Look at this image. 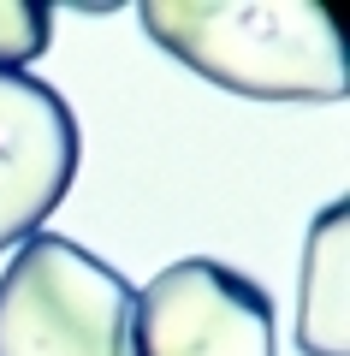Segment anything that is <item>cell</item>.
<instances>
[{"mask_svg":"<svg viewBox=\"0 0 350 356\" xmlns=\"http://www.w3.org/2000/svg\"><path fill=\"white\" fill-rule=\"evenodd\" d=\"M143 30L196 77L250 102H338L344 30L321 0H143Z\"/></svg>","mask_w":350,"mask_h":356,"instance_id":"1","label":"cell"},{"mask_svg":"<svg viewBox=\"0 0 350 356\" xmlns=\"http://www.w3.org/2000/svg\"><path fill=\"white\" fill-rule=\"evenodd\" d=\"M0 356H137V291L83 243L36 232L0 273Z\"/></svg>","mask_w":350,"mask_h":356,"instance_id":"2","label":"cell"},{"mask_svg":"<svg viewBox=\"0 0 350 356\" xmlns=\"http://www.w3.org/2000/svg\"><path fill=\"white\" fill-rule=\"evenodd\" d=\"M137 356H273V303L250 273L184 255L137 291Z\"/></svg>","mask_w":350,"mask_h":356,"instance_id":"3","label":"cell"},{"mask_svg":"<svg viewBox=\"0 0 350 356\" xmlns=\"http://www.w3.org/2000/svg\"><path fill=\"white\" fill-rule=\"evenodd\" d=\"M77 119L60 89L0 72V250L36 238L77 178Z\"/></svg>","mask_w":350,"mask_h":356,"instance_id":"4","label":"cell"},{"mask_svg":"<svg viewBox=\"0 0 350 356\" xmlns=\"http://www.w3.org/2000/svg\"><path fill=\"white\" fill-rule=\"evenodd\" d=\"M350 214L326 202L309 220L297 285V350L303 356H350Z\"/></svg>","mask_w":350,"mask_h":356,"instance_id":"5","label":"cell"},{"mask_svg":"<svg viewBox=\"0 0 350 356\" xmlns=\"http://www.w3.org/2000/svg\"><path fill=\"white\" fill-rule=\"evenodd\" d=\"M54 42V6L48 0H0V72H24Z\"/></svg>","mask_w":350,"mask_h":356,"instance_id":"6","label":"cell"}]
</instances>
